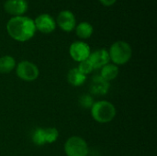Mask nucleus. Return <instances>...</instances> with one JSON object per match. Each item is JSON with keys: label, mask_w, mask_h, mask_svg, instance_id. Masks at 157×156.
I'll return each mask as SVG.
<instances>
[{"label": "nucleus", "mask_w": 157, "mask_h": 156, "mask_svg": "<svg viewBox=\"0 0 157 156\" xmlns=\"http://www.w3.org/2000/svg\"><path fill=\"white\" fill-rule=\"evenodd\" d=\"M75 31L80 39H88L93 34V27L88 22H81L76 26Z\"/></svg>", "instance_id": "obj_15"}, {"label": "nucleus", "mask_w": 157, "mask_h": 156, "mask_svg": "<svg viewBox=\"0 0 157 156\" xmlns=\"http://www.w3.org/2000/svg\"><path fill=\"white\" fill-rule=\"evenodd\" d=\"M64 152L67 156H87L88 146L83 138L73 136L65 142Z\"/></svg>", "instance_id": "obj_4"}, {"label": "nucleus", "mask_w": 157, "mask_h": 156, "mask_svg": "<svg viewBox=\"0 0 157 156\" xmlns=\"http://www.w3.org/2000/svg\"><path fill=\"white\" fill-rule=\"evenodd\" d=\"M4 8L10 15L22 16L28 9V2L26 0H6Z\"/></svg>", "instance_id": "obj_9"}, {"label": "nucleus", "mask_w": 157, "mask_h": 156, "mask_svg": "<svg viewBox=\"0 0 157 156\" xmlns=\"http://www.w3.org/2000/svg\"><path fill=\"white\" fill-rule=\"evenodd\" d=\"M57 23L59 27L64 31H72L75 28V15L69 10H63L60 12L57 17Z\"/></svg>", "instance_id": "obj_10"}, {"label": "nucleus", "mask_w": 157, "mask_h": 156, "mask_svg": "<svg viewBox=\"0 0 157 156\" xmlns=\"http://www.w3.org/2000/svg\"><path fill=\"white\" fill-rule=\"evenodd\" d=\"M17 75L23 81L31 82L38 78L39 76V69L38 67L31 62L22 61L20 62L16 70Z\"/></svg>", "instance_id": "obj_5"}, {"label": "nucleus", "mask_w": 157, "mask_h": 156, "mask_svg": "<svg viewBox=\"0 0 157 156\" xmlns=\"http://www.w3.org/2000/svg\"><path fill=\"white\" fill-rule=\"evenodd\" d=\"M71 57L78 63L87 60L90 55V47L84 41H75L71 44L69 49Z\"/></svg>", "instance_id": "obj_6"}, {"label": "nucleus", "mask_w": 157, "mask_h": 156, "mask_svg": "<svg viewBox=\"0 0 157 156\" xmlns=\"http://www.w3.org/2000/svg\"><path fill=\"white\" fill-rule=\"evenodd\" d=\"M109 54V59L115 65H122L130 61L132 51L129 43L123 40H119L111 45Z\"/></svg>", "instance_id": "obj_3"}, {"label": "nucleus", "mask_w": 157, "mask_h": 156, "mask_svg": "<svg viewBox=\"0 0 157 156\" xmlns=\"http://www.w3.org/2000/svg\"><path fill=\"white\" fill-rule=\"evenodd\" d=\"M89 88H90V92L93 95L103 96L109 92V82L106 81L100 75H94L92 77Z\"/></svg>", "instance_id": "obj_11"}, {"label": "nucleus", "mask_w": 157, "mask_h": 156, "mask_svg": "<svg viewBox=\"0 0 157 156\" xmlns=\"http://www.w3.org/2000/svg\"><path fill=\"white\" fill-rule=\"evenodd\" d=\"M6 30L9 36L17 41L30 40L36 31L34 20L25 16L13 17L6 24Z\"/></svg>", "instance_id": "obj_1"}, {"label": "nucleus", "mask_w": 157, "mask_h": 156, "mask_svg": "<svg viewBox=\"0 0 157 156\" xmlns=\"http://www.w3.org/2000/svg\"><path fill=\"white\" fill-rule=\"evenodd\" d=\"M104 6H112L115 2H116V0H99Z\"/></svg>", "instance_id": "obj_20"}, {"label": "nucleus", "mask_w": 157, "mask_h": 156, "mask_svg": "<svg viewBox=\"0 0 157 156\" xmlns=\"http://www.w3.org/2000/svg\"><path fill=\"white\" fill-rule=\"evenodd\" d=\"M119 67L113 63H108L105 66H103L101 68V74L100 76L102 78H104L106 81L109 82L114 80L118 74H119Z\"/></svg>", "instance_id": "obj_13"}, {"label": "nucleus", "mask_w": 157, "mask_h": 156, "mask_svg": "<svg viewBox=\"0 0 157 156\" xmlns=\"http://www.w3.org/2000/svg\"><path fill=\"white\" fill-rule=\"evenodd\" d=\"M94 104V100L90 95H83L79 98V105L84 108H91Z\"/></svg>", "instance_id": "obj_18"}, {"label": "nucleus", "mask_w": 157, "mask_h": 156, "mask_svg": "<svg viewBox=\"0 0 157 156\" xmlns=\"http://www.w3.org/2000/svg\"><path fill=\"white\" fill-rule=\"evenodd\" d=\"M16 67V61L12 56L0 57V74H8Z\"/></svg>", "instance_id": "obj_14"}, {"label": "nucleus", "mask_w": 157, "mask_h": 156, "mask_svg": "<svg viewBox=\"0 0 157 156\" xmlns=\"http://www.w3.org/2000/svg\"><path fill=\"white\" fill-rule=\"evenodd\" d=\"M43 135H44L45 144H50L57 141L59 137V131L55 128L49 127V128L43 129Z\"/></svg>", "instance_id": "obj_16"}, {"label": "nucleus", "mask_w": 157, "mask_h": 156, "mask_svg": "<svg viewBox=\"0 0 157 156\" xmlns=\"http://www.w3.org/2000/svg\"><path fill=\"white\" fill-rule=\"evenodd\" d=\"M83 74L86 75L88 74H90L91 72H93L94 68L92 66V64L90 63V62L88 60H85L81 63H79V66L77 68Z\"/></svg>", "instance_id": "obj_19"}, {"label": "nucleus", "mask_w": 157, "mask_h": 156, "mask_svg": "<svg viewBox=\"0 0 157 156\" xmlns=\"http://www.w3.org/2000/svg\"><path fill=\"white\" fill-rule=\"evenodd\" d=\"M91 115L96 121L99 123H108L114 120L116 108L112 103L106 100L94 102L91 108Z\"/></svg>", "instance_id": "obj_2"}, {"label": "nucleus", "mask_w": 157, "mask_h": 156, "mask_svg": "<svg viewBox=\"0 0 157 156\" xmlns=\"http://www.w3.org/2000/svg\"><path fill=\"white\" fill-rule=\"evenodd\" d=\"M32 142L34 144L38 146H42L45 144V140H44V135H43V129L39 128L36 129L33 133H32Z\"/></svg>", "instance_id": "obj_17"}, {"label": "nucleus", "mask_w": 157, "mask_h": 156, "mask_svg": "<svg viewBox=\"0 0 157 156\" xmlns=\"http://www.w3.org/2000/svg\"><path fill=\"white\" fill-rule=\"evenodd\" d=\"M86 79V75L83 74L77 68H73L69 71L67 74V80L69 84L74 86H82Z\"/></svg>", "instance_id": "obj_12"}, {"label": "nucleus", "mask_w": 157, "mask_h": 156, "mask_svg": "<svg viewBox=\"0 0 157 156\" xmlns=\"http://www.w3.org/2000/svg\"><path fill=\"white\" fill-rule=\"evenodd\" d=\"M87 60L90 62L94 69H99L108 64L110 59L109 51L105 49H100L91 52Z\"/></svg>", "instance_id": "obj_8"}, {"label": "nucleus", "mask_w": 157, "mask_h": 156, "mask_svg": "<svg viewBox=\"0 0 157 156\" xmlns=\"http://www.w3.org/2000/svg\"><path fill=\"white\" fill-rule=\"evenodd\" d=\"M34 24L36 29L45 34L52 32L56 27L54 19L49 14H41L38 16L34 20Z\"/></svg>", "instance_id": "obj_7"}]
</instances>
